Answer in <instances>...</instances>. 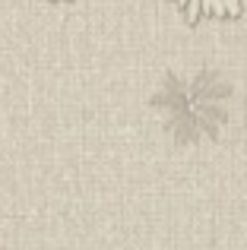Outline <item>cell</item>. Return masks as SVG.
<instances>
[{
    "label": "cell",
    "instance_id": "1",
    "mask_svg": "<svg viewBox=\"0 0 247 250\" xmlns=\"http://www.w3.org/2000/svg\"><path fill=\"white\" fill-rule=\"evenodd\" d=\"M162 127L181 146L216 143L228 127L231 89L209 67H181L162 76L152 95Z\"/></svg>",
    "mask_w": 247,
    "mask_h": 250
},
{
    "label": "cell",
    "instance_id": "2",
    "mask_svg": "<svg viewBox=\"0 0 247 250\" xmlns=\"http://www.w3.org/2000/svg\"><path fill=\"white\" fill-rule=\"evenodd\" d=\"M181 13H184L190 22H200V19H228L238 16L244 6V0H171Z\"/></svg>",
    "mask_w": 247,
    "mask_h": 250
}]
</instances>
